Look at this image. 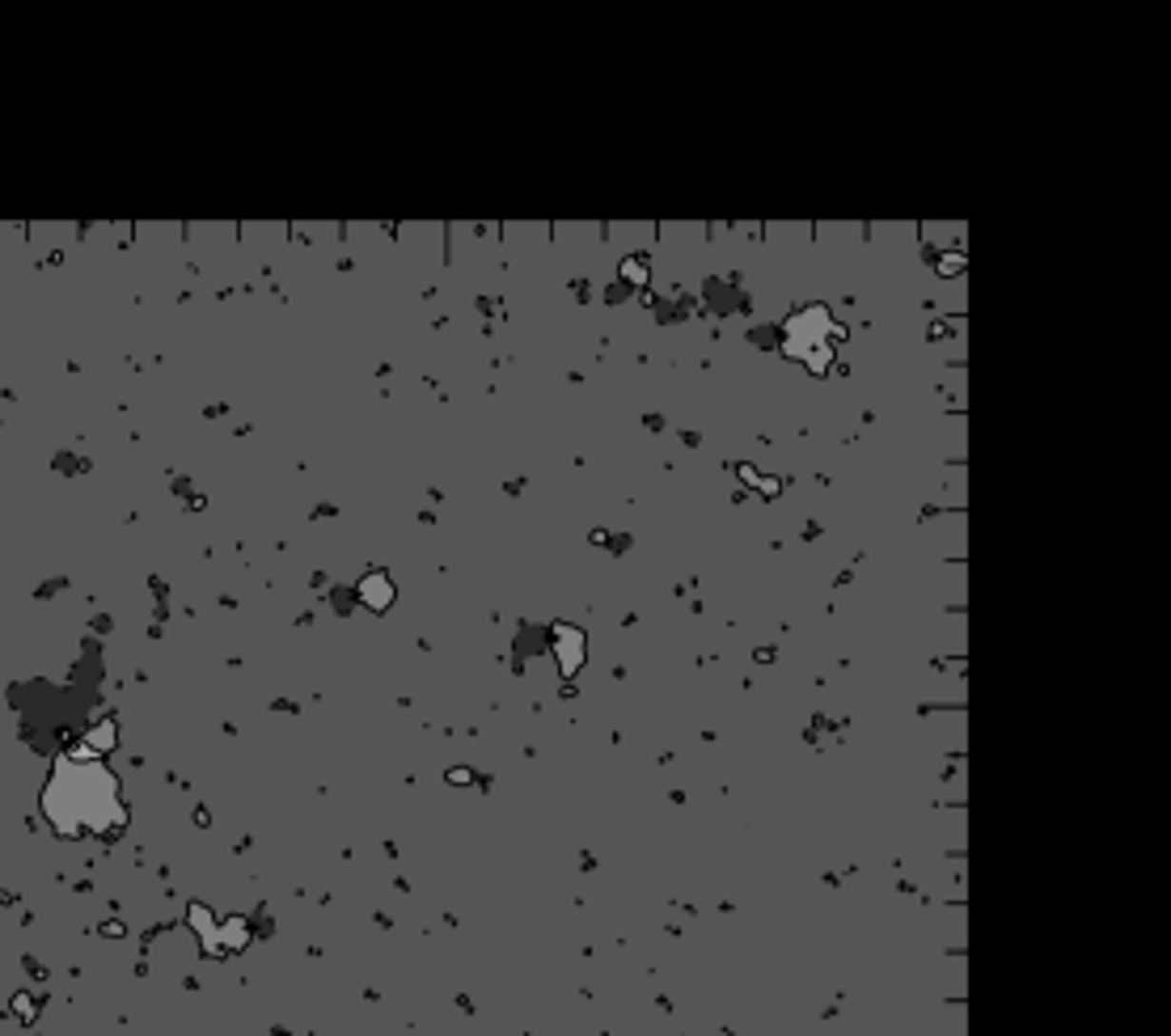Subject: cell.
<instances>
[{"label":"cell","instance_id":"6da1fadb","mask_svg":"<svg viewBox=\"0 0 1171 1036\" xmlns=\"http://www.w3.org/2000/svg\"><path fill=\"white\" fill-rule=\"evenodd\" d=\"M829 335H833L829 313H825L821 305H812V309L795 313V318L783 326V351L791 360H804V364H812L816 373H821V368L829 364Z\"/></svg>","mask_w":1171,"mask_h":1036},{"label":"cell","instance_id":"7a4b0ae2","mask_svg":"<svg viewBox=\"0 0 1171 1036\" xmlns=\"http://www.w3.org/2000/svg\"><path fill=\"white\" fill-rule=\"evenodd\" d=\"M584 655H588L584 631H579V626H563V622H558L555 626V660H558V669L576 673L579 664H584Z\"/></svg>","mask_w":1171,"mask_h":1036},{"label":"cell","instance_id":"3957f363","mask_svg":"<svg viewBox=\"0 0 1171 1036\" xmlns=\"http://www.w3.org/2000/svg\"><path fill=\"white\" fill-rule=\"evenodd\" d=\"M360 596H364L373 610H385V605L394 601V579H389L385 572H373L364 584H360Z\"/></svg>","mask_w":1171,"mask_h":1036},{"label":"cell","instance_id":"277c9868","mask_svg":"<svg viewBox=\"0 0 1171 1036\" xmlns=\"http://www.w3.org/2000/svg\"><path fill=\"white\" fill-rule=\"evenodd\" d=\"M626 280H634V283H643V280H647V271H643V263H626Z\"/></svg>","mask_w":1171,"mask_h":1036}]
</instances>
